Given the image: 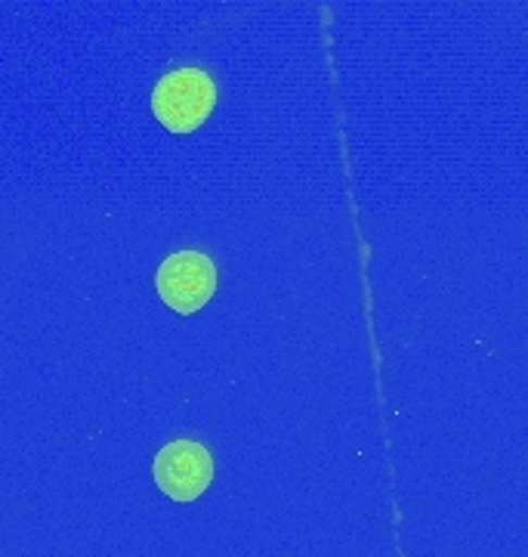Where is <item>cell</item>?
<instances>
[{
    "label": "cell",
    "instance_id": "obj_1",
    "mask_svg": "<svg viewBox=\"0 0 528 557\" xmlns=\"http://www.w3.org/2000/svg\"><path fill=\"white\" fill-rule=\"evenodd\" d=\"M216 87L204 69H176L152 94L155 119L174 134H192L214 112Z\"/></svg>",
    "mask_w": 528,
    "mask_h": 557
},
{
    "label": "cell",
    "instance_id": "obj_2",
    "mask_svg": "<svg viewBox=\"0 0 528 557\" xmlns=\"http://www.w3.org/2000/svg\"><path fill=\"white\" fill-rule=\"evenodd\" d=\"M216 292V267L214 260L201 251H176L161 263L158 270V295L161 300L189 317L198 313Z\"/></svg>",
    "mask_w": 528,
    "mask_h": 557
},
{
    "label": "cell",
    "instance_id": "obj_3",
    "mask_svg": "<svg viewBox=\"0 0 528 557\" xmlns=\"http://www.w3.org/2000/svg\"><path fill=\"white\" fill-rule=\"evenodd\" d=\"M155 483L174 502H196L214 480V458L196 440H174L155 456Z\"/></svg>",
    "mask_w": 528,
    "mask_h": 557
}]
</instances>
